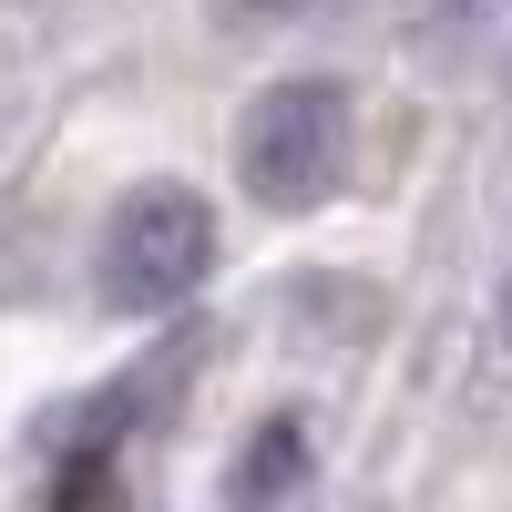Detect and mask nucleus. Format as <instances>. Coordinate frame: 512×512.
<instances>
[{
  "mask_svg": "<svg viewBox=\"0 0 512 512\" xmlns=\"http://www.w3.org/2000/svg\"><path fill=\"white\" fill-rule=\"evenodd\" d=\"M216 277V205L195 185H134L103 216V246H93V287L103 308L123 318H164Z\"/></svg>",
  "mask_w": 512,
  "mask_h": 512,
  "instance_id": "f03ea898",
  "label": "nucleus"
},
{
  "mask_svg": "<svg viewBox=\"0 0 512 512\" xmlns=\"http://www.w3.org/2000/svg\"><path fill=\"white\" fill-rule=\"evenodd\" d=\"M256 11H297V0H256Z\"/></svg>",
  "mask_w": 512,
  "mask_h": 512,
  "instance_id": "7ed1b4c3",
  "label": "nucleus"
},
{
  "mask_svg": "<svg viewBox=\"0 0 512 512\" xmlns=\"http://www.w3.org/2000/svg\"><path fill=\"white\" fill-rule=\"evenodd\" d=\"M349 154H359V123H349V93L328 72H287L246 103V134H236V175L267 216H308L349 185Z\"/></svg>",
  "mask_w": 512,
  "mask_h": 512,
  "instance_id": "f257e3e1",
  "label": "nucleus"
},
{
  "mask_svg": "<svg viewBox=\"0 0 512 512\" xmlns=\"http://www.w3.org/2000/svg\"><path fill=\"white\" fill-rule=\"evenodd\" d=\"M502 328H512V297H502Z\"/></svg>",
  "mask_w": 512,
  "mask_h": 512,
  "instance_id": "20e7f679",
  "label": "nucleus"
}]
</instances>
